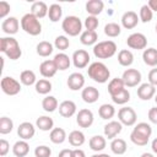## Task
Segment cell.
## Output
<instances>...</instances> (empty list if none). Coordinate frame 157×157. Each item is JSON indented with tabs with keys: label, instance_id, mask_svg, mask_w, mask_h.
I'll return each mask as SVG.
<instances>
[{
	"label": "cell",
	"instance_id": "6da1fadb",
	"mask_svg": "<svg viewBox=\"0 0 157 157\" xmlns=\"http://www.w3.org/2000/svg\"><path fill=\"white\" fill-rule=\"evenodd\" d=\"M151 135H152L151 125L141 121V123L136 124L135 128L132 129V131L130 134V140L132 144H135L137 146H146Z\"/></svg>",
	"mask_w": 157,
	"mask_h": 157
},
{
	"label": "cell",
	"instance_id": "7a4b0ae2",
	"mask_svg": "<svg viewBox=\"0 0 157 157\" xmlns=\"http://www.w3.org/2000/svg\"><path fill=\"white\" fill-rule=\"evenodd\" d=\"M0 52H2L10 60H17L22 55V50L17 39L10 36L0 38Z\"/></svg>",
	"mask_w": 157,
	"mask_h": 157
},
{
	"label": "cell",
	"instance_id": "3957f363",
	"mask_svg": "<svg viewBox=\"0 0 157 157\" xmlns=\"http://www.w3.org/2000/svg\"><path fill=\"white\" fill-rule=\"evenodd\" d=\"M87 74L97 83H105L110 77L109 69L105 66V64H103L101 61L92 63L87 69Z\"/></svg>",
	"mask_w": 157,
	"mask_h": 157
},
{
	"label": "cell",
	"instance_id": "277c9868",
	"mask_svg": "<svg viewBox=\"0 0 157 157\" xmlns=\"http://www.w3.org/2000/svg\"><path fill=\"white\" fill-rule=\"evenodd\" d=\"M21 28L29 36H38L42 32V25L32 12H28L21 18Z\"/></svg>",
	"mask_w": 157,
	"mask_h": 157
},
{
	"label": "cell",
	"instance_id": "5b68a950",
	"mask_svg": "<svg viewBox=\"0 0 157 157\" xmlns=\"http://www.w3.org/2000/svg\"><path fill=\"white\" fill-rule=\"evenodd\" d=\"M115 53H117V44L113 40H103L93 45V54L98 59L112 58Z\"/></svg>",
	"mask_w": 157,
	"mask_h": 157
},
{
	"label": "cell",
	"instance_id": "8992f818",
	"mask_svg": "<svg viewBox=\"0 0 157 157\" xmlns=\"http://www.w3.org/2000/svg\"><path fill=\"white\" fill-rule=\"evenodd\" d=\"M61 28L67 36L76 37L82 33V22L77 16H66L61 22Z\"/></svg>",
	"mask_w": 157,
	"mask_h": 157
},
{
	"label": "cell",
	"instance_id": "52a82bcc",
	"mask_svg": "<svg viewBox=\"0 0 157 157\" xmlns=\"http://www.w3.org/2000/svg\"><path fill=\"white\" fill-rule=\"evenodd\" d=\"M0 86H1L2 92L7 96H16L21 91V83L11 76H4L1 78Z\"/></svg>",
	"mask_w": 157,
	"mask_h": 157
},
{
	"label": "cell",
	"instance_id": "ba28073f",
	"mask_svg": "<svg viewBox=\"0 0 157 157\" xmlns=\"http://www.w3.org/2000/svg\"><path fill=\"white\" fill-rule=\"evenodd\" d=\"M118 119L123 125L132 126L137 120V114L131 107H123L118 112Z\"/></svg>",
	"mask_w": 157,
	"mask_h": 157
},
{
	"label": "cell",
	"instance_id": "9c48e42d",
	"mask_svg": "<svg viewBox=\"0 0 157 157\" xmlns=\"http://www.w3.org/2000/svg\"><path fill=\"white\" fill-rule=\"evenodd\" d=\"M126 44L131 49H136V50L146 49V47H147V38H146L145 34H142L140 32H135V33H131L128 37Z\"/></svg>",
	"mask_w": 157,
	"mask_h": 157
},
{
	"label": "cell",
	"instance_id": "30bf717a",
	"mask_svg": "<svg viewBox=\"0 0 157 157\" xmlns=\"http://www.w3.org/2000/svg\"><path fill=\"white\" fill-rule=\"evenodd\" d=\"M121 80L125 87H136L141 82V72L136 69H126L123 72Z\"/></svg>",
	"mask_w": 157,
	"mask_h": 157
},
{
	"label": "cell",
	"instance_id": "8fae6325",
	"mask_svg": "<svg viewBox=\"0 0 157 157\" xmlns=\"http://www.w3.org/2000/svg\"><path fill=\"white\" fill-rule=\"evenodd\" d=\"M93 120H94L93 113H92V110H90L87 108L80 109L78 113L76 114V123L80 128H83V129L90 128L93 124Z\"/></svg>",
	"mask_w": 157,
	"mask_h": 157
},
{
	"label": "cell",
	"instance_id": "7c38bea8",
	"mask_svg": "<svg viewBox=\"0 0 157 157\" xmlns=\"http://www.w3.org/2000/svg\"><path fill=\"white\" fill-rule=\"evenodd\" d=\"M71 59H72V64L75 67L85 69L90 63V54L83 49H78V50L74 52Z\"/></svg>",
	"mask_w": 157,
	"mask_h": 157
},
{
	"label": "cell",
	"instance_id": "4fadbf2b",
	"mask_svg": "<svg viewBox=\"0 0 157 157\" xmlns=\"http://www.w3.org/2000/svg\"><path fill=\"white\" fill-rule=\"evenodd\" d=\"M121 129H123V124L119 120L118 121L117 120H110L104 125V129H103L104 136L109 140H113V139H115V136L121 132Z\"/></svg>",
	"mask_w": 157,
	"mask_h": 157
},
{
	"label": "cell",
	"instance_id": "5bb4252c",
	"mask_svg": "<svg viewBox=\"0 0 157 157\" xmlns=\"http://www.w3.org/2000/svg\"><path fill=\"white\" fill-rule=\"evenodd\" d=\"M18 28H20V22L16 17L13 16H10V17H6L2 23H1V29L4 33L9 34V36H12V34H16L18 32Z\"/></svg>",
	"mask_w": 157,
	"mask_h": 157
},
{
	"label": "cell",
	"instance_id": "9a60e30c",
	"mask_svg": "<svg viewBox=\"0 0 157 157\" xmlns=\"http://www.w3.org/2000/svg\"><path fill=\"white\" fill-rule=\"evenodd\" d=\"M36 134V128L29 121H23L17 128V135L21 137V140H31Z\"/></svg>",
	"mask_w": 157,
	"mask_h": 157
},
{
	"label": "cell",
	"instance_id": "2e32d148",
	"mask_svg": "<svg viewBox=\"0 0 157 157\" xmlns=\"http://www.w3.org/2000/svg\"><path fill=\"white\" fill-rule=\"evenodd\" d=\"M67 87L71 91H78V90H83L85 86V77L81 72H72L69 77H67Z\"/></svg>",
	"mask_w": 157,
	"mask_h": 157
},
{
	"label": "cell",
	"instance_id": "e0dca14e",
	"mask_svg": "<svg viewBox=\"0 0 157 157\" xmlns=\"http://www.w3.org/2000/svg\"><path fill=\"white\" fill-rule=\"evenodd\" d=\"M137 97L142 101H148L151 98L155 97L156 94V88L153 85H151L150 82H145V83H141L139 87H137Z\"/></svg>",
	"mask_w": 157,
	"mask_h": 157
},
{
	"label": "cell",
	"instance_id": "ac0fdd59",
	"mask_svg": "<svg viewBox=\"0 0 157 157\" xmlns=\"http://www.w3.org/2000/svg\"><path fill=\"white\" fill-rule=\"evenodd\" d=\"M139 16L135 11H126L124 12V15L121 16V25L124 28L126 29H132L137 26L139 23Z\"/></svg>",
	"mask_w": 157,
	"mask_h": 157
},
{
	"label": "cell",
	"instance_id": "d6986e66",
	"mask_svg": "<svg viewBox=\"0 0 157 157\" xmlns=\"http://www.w3.org/2000/svg\"><path fill=\"white\" fill-rule=\"evenodd\" d=\"M58 71V67L54 63V60H44L40 65H39V72L43 77L45 78H50L53 77Z\"/></svg>",
	"mask_w": 157,
	"mask_h": 157
},
{
	"label": "cell",
	"instance_id": "ffe728a7",
	"mask_svg": "<svg viewBox=\"0 0 157 157\" xmlns=\"http://www.w3.org/2000/svg\"><path fill=\"white\" fill-rule=\"evenodd\" d=\"M81 98L83 99V102H86L88 104H92V103H94V102L98 101V98H99V91L96 87H93V86H87V87H85L82 90Z\"/></svg>",
	"mask_w": 157,
	"mask_h": 157
},
{
	"label": "cell",
	"instance_id": "44dd1931",
	"mask_svg": "<svg viewBox=\"0 0 157 157\" xmlns=\"http://www.w3.org/2000/svg\"><path fill=\"white\" fill-rule=\"evenodd\" d=\"M76 103L74 101H63L60 104H59V114L64 118H70L72 117L75 113H76Z\"/></svg>",
	"mask_w": 157,
	"mask_h": 157
},
{
	"label": "cell",
	"instance_id": "7402d4cb",
	"mask_svg": "<svg viewBox=\"0 0 157 157\" xmlns=\"http://www.w3.org/2000/svg\"><path fill=\"white\" fill-rule=\"evenodd\" d=\"M88 145H90V148L94 152H101L107 146V140H105V136H102V135H94L88 141Z\"/></svg>",
	"mask_w": 157,
	"mask_h": 157
},
{
	"label": "cell",
	"instance_id": "603a6c76",
	"mask_svg": "<svg viewBox=\"0 0 157 157\" xmlns=\"http://www.w3.org/2000/svg\"><path fill=\"white\" fill-rule=\"evenodd\" d=\"M104 9V2L102 0H88L86 2V11L90 16L99 15Z\"/></svg>",
	"mask_w": 157,
	"mask_h": 157
},
{
	"label": "cell",
	"instance_id": "cb8c5ba5",
	"mask_svg": "<svg viewBox=\"0 0 157 157\" xmlns=\"http://www.w3.org/2000/svg\"><path fill=\"white\" fill-rule=\"evenodd\" d=\"M28 152H29V145L26 140L16 141L15 145L12 146V153L16 157H26Z\"/></svg>",
	"mask_w": 157,
	"mask_h": 157
},
{
	"label": "cell",
	"instance_id": "d4e9b609",
	"mask_svg": "<svg viewBox=\"0 0 157 157\" xmlns=\"http://www.w3.org/2000/svg\"><path fill=\"white\" fill-rule=\"evenodd\" d=\"M48 10L49 7L47 6V4L44 1H36L32 4L31 6V12L37 17V18H43L48 15Z\"/></svg>",
	"mask_w": 157,
	"mask_h": 157
},
{
	"label": "cell",
	"instance_id": "484cf974",
	"mask_svg": "<svg viewBox=\"0 0 157 157\" xmlns=\"http://www.w3.org/2000/svg\"><path fill=\"white\" fill-rule=\"evenodd\" d=\"M144 63L148 66H157V49L156 48H147L142 53Z\"/></svg>",
	"mask_w": 157,
	"mask_h": 157
},
{
	"label": "cell",
	"instance_id": "4316f807",
	"mask_svg": "<svg viewBox=\"0 0 157 157\" xmlns=\"http://www.w3.org/2000/svg\"><path fill=\"white\" fill-rule=\"evenodd\" d=\"M53 60H54V63H55L58 70H60V71H64V70L69 69L70 65H71V60H70L69 55H66L65 53H58V54L54 56Z\"/></svg>",
	"mask_w": 157,
	"mask_h": 157
},
{
	"label": "cell",
	"instance_id": "83f0119b",
	"mask_svg": "<svg viewBox=\"0 0 157 157\" xmlns=\"http://www.w3.org/2000/svg\"><path fill=\"white\" fill-rule=\"evenodd\" d=\"M69 142L71 146L74 147H80L85 144L86 141V137H85V134L80 130H72L70 134H69Z\"/></svg>",
	"mask_w": 157,
	"mask_h": 157
},
{
	"label": "cell",
	"instance_id": "f1b7e54d",
	"mask_svg": "<svg viewBox=\"0 0 157 157\" xmlns=\"http://www.w3.org/2000/svg\"><path fill=\"white\" fill-rule=\"evenodd\" d=\"M36 126L42 130V131H49L54 129V120L50 117L47 115H42L39 118H37L36 120Z\"/></svg>",
	"mask_w": 157,
	"mask_h": 157
},
{
	"label": "cell",
	"instance_id": "f546056e",
	"mask_svg": "<svg viewBox=\"0 0 157 157\" xmlns=\"http://www.w3.org/2000/svg\"><path fill=\"white\" fill-rule=\"evenodd\" d=\"M66 131L63 129V128H54L53 130H50V134H49V139L53 144H63L65 140H66Z\"/></svg>",
	"mask_w": 157,
	"mask_h": 157
},
{
	"label": "cell",
	"instance_id": "4dcf8cb0",
	"mask_svg": "<svg viewBox=\"0 0 157 157\" xmlns=\"http://www.w3.org/2000/svg\"><path fill=\"white\" fill-rule=\"evenodd\" d=\"M110 150L115 155H124L126 152V150H128V145H126L125 140L115 137L110 142Z\"/></svg>",
	"mask_w": 157,
	"mask_h": 157
},
{
	"label": "cell",
	"instance_id": "1f68e13d",
	"mask_svg": "<svg viewBox=\"0 0 157 157\" xmlns=\"http://www.w3.org/2000/svg\"><path fill=\"white\" fill-rule=\"evenodd\" d=\"M118 63L121 65V66H130L132 63H134V54L128 50V49H123L118 53Z\"/></svg>",
	"mask_w": 157,
	"mask_h": 157
},
{
	"label": "cell",
	"instance_id": "d6a6232c",
	"mask_svg": "<svg viewBox=\"0 0 157 157\" xmlns=\"http://www.w3.org/2000/svg\"><path fill=\"white\" fill-rule=\"evenodd\" d=\"M124 88H125V85H124L121 77H120V78H119V77L112 78V80L109 81V83H108V93L110 94V97L114 96V94H117V93H119V92L123 91Z\"/></svg>",
	"mask_w": 157,
	"mask_h": 157
},
{
	"label": "cell",
	"instance_id": "836d02e7",
	"mask_svg": "<svg viewBox=\"0 0 157 157\" xmlns=\"http://www.w3.org/2000/svg\"><path fill=\"white\" fill-rule=\"evenodd\" d=\"M80 40L83 45H93L98 40V34L96 31H83L80 36Z\"/></svg>",
	"mask_w": 157,
	"mask_h": 157
},
{
	"label": "cell",
	"instance_id": "e575fe53",
	"mask_svg": "<svg viewBox=\"0 0 157 157\" xmlns=\"http://www.w3.org/2000/svg\"><path fill=\"white\" fill-rule=\"evenodd\" d=\"M53 50H54V49H53V44L49 43V42H47V40L39 42V43L37 44V47H36L37 54H38L39 56H43V58L49 56V55L53 53Z\"/></svg>",
	"mask_w": 157,
	"mask_h": 157
},
{
	"label": "cell",
	"instance_id": "d590c367",
	"mask_svg": "<svg viewBox=\"0 0 157 157\" xmlns=\"http://www.w3.org/2000/svg\"><path fill=\"white\" fill-rule=\"evenodd\" d=\"M20 82L25 86H32V85H36L37 82V77H36V74L34 71L32 70H23L20 75Z\"/></svg>",
	"mask_w": 157,
	"mask_h": 157
},
{
	"label": "cell",
	"instance_id": "8d00e7d4",
	"mask_svg": "<svg viewBox=\"0 0 157 157\" xmlns=\"http://www.w3.org/2000/svg\"><path fill=\"white\" fill-rule=\"evenodd\" d=\"M58 99L54 96H45L42 101V108L47 113H53L58 108Z\"/></svg>",
	"mask_w": 157,
	"mask_h": 157
},
{
	"label": "cell",
	"instance_id": "74e56055",
	"mask_svg": "<svg viewBox=\"0 0 157 157\" xmlns=\"http://www.w3.org/2000/svg\"><path fill=\"white\" fill-rule=\"evenodd\" d=\"M36 92L39 94H48L52 91V82L47 78H40L34 85Z\"/></svg>",
	"mask_w": 157,
	"mask_h": 157
},
{
	"label": "cell",
	"instance_id": "f35d334b",
	"mask_svg": "<svg viewBox=\"0 0 157 157\" xmlns=\"http://www.w3.org/2000/svg\"><path fill=\"white\" fill-rule=\"evenodd\" d=\"M63 16V9L59 4H52L48 10V17L52 22H58Z\"/></svg>",
	"mask_w": 157,
	"mask_h": 157
},
{
	"label": "cell",
	"instance_id": "ab89813d",
	"mask_svg": "<svg viewBox=\"0 0 157 157\" xmlns=\"http://www.w3.org/2000/svg\"><path fill=\"white\" fill-rule=\"evenodd\" d=\"M98 114H99V117H101L102 119L109 120V119H112V118L114 117V114H115V108H114L112 104H108V103L102 104V105L99 107V109H98Z\"/></svg>",
	"mask_w": 157,
	"mask_h": 157
},
{
	"label": "cell",
	"instance_id": "60d3db41",
	"mask_svg": "<svg viewBox=\"0 0 157 157\" xmlns=\"http://www.w3.org/2000/svg\"><path fill=\"white\" fill-rule=\"evenodd\" d=\"M120 32H121V28L115 22H109V23H107L104 26V34L108 36V37H110V38L118 37L120 34Z\"/></svg>",
	"mask_w": 157,
	"mask_h": 157
},
{
	"label": "cell",
	"instance_id": "b9f144b4",
	"mask_svg": "<svg viewBox=\"0 0 157 157\" xmlns=\"http://www.w3.org/2000/svg\"><path fill=\"white\" fill-rule=\"evenodd\" d=\"M110 98H112V101H113L115 104L123 105V104H125V103H128V102L130 101V92H129L126 88H124L123 91H120L119 93L112 96Z\"/></svg>",
	"mask_w": 157,
	"mask_h": 157
},
{
	"label": "cell",
	"instance_id": "7bdbcfd3",
	"mask_svg": "<svg viewBox=\"0 0 157 157\" xmlns=\"http://www.w3.org/2000/svg\"><path fill=\"white\" fill-rule=\"evenodd\" d=\"M153 17V11L150 9V6L146 4V5H142L141 9H140V13H139V18L141 22L144 23H147L152 20Z\"/></svg>",
	"mask_w": 157,
	"mask_h": 157
},
{
	"label": "cell",
	"instance_id": "ee69618b",
	"mask_svg": "<svg viewBox=\"0 0 157 157\" xmlns=\"http://www.w3.org/2000/svg\"><path fill=\"white\" fill-rule=\"evenodd\" d=\"M13 129V121L7 117H1L0 119V134H10Z\"/></svg>",
	"mask_w": 157,
	"mask_h": 157
},
{
	"label": "cell",
	"instance_id": "f6af8a7d",
	"mask_svg": "<svg viewBox=\"0 0 157 157\" xmlns=\"http://www.w3.org/2000/svg\"><path fill=\"white\" fill-rule=\"evenodd\" d=\"M99 25V21L97 18V16H87L85 18V22H83V26L86 28V31H96L97 27Z\"/></svg>",
	"mask_w": 157,
	"mask_h": 157
},
{
	"label": "cell",
	"instance_id": "bcb514c9",
	"mask_svg": "<svg viewBox=\"0 0 157 157\" xmlns=\"http://www.w3.org/2000/svg\"><path fill=\"white\" fill-rule=\"evenodd\" d=\"M70 45V40L65 36H58L54 40V47L59 50H66Z\"/></svg>",
	"mask_w": 157,
	"mask_h": 157
},
{
	"label": "cell",
	"instance_id": "7dc6e473",
	"mask_svg": "<svg viewBox=\"0 0 157 157\" xmlns=\"http://www.w3.org/2000/svg\"><path fill=\"white\" fill-rule=\"evenodd\" d=\"M34 156L36 157H50L52 150H50V147H48L45 145H39L34 150Z\"/></svg>",
	"mask_w": 157,
	"mask_h": 157
},
{
	"label": "cell",
	"instance_id": "c3c4849f",
	"mask_svg": "<svg viewBox=\"0 0 157 157\" xmlns=\"http://www.w3.org/2000/svg\"><path fill=\"white\" fill-rule=\"evenodd\" d=\"M10 4L7 1H0V18H5L10 12Z\"/></svg>",
	"mask_w": 157,
	"mask_h": 157
},
{
	"label": "cell",
	"instance_id": "681fc988",
	"mask_svg": "<svg viewBox=\"0 0 157 157\" xmlns=\"http://www.w3.org/2000/svg\"><path fill=\"white\" fill-rule=\"evenodd\" d=\"M9 150H10V144L5 139H1L0 140V156L1 157L6 156L7 152H9Z\"/></svg>",
	"mask_w": 157,
	"mask_h": 157
},
{
	"label": "cell",
	"instance_id": "f907efd6",
	"mask_svg": "<svg viewBox=\"0 0 157 157\" xmlns=\"http://www.w3.org/2000/svg\"><path fill=\"white\" fill-rule=\"evenodd\" d=\"M148 82L151 85H153L155 87L157 86V67L152 69L150 72H148Z\"/></svg>",
	"mask_w": 157,
	"mask_h": 157
},
{
	"label": "cell",
	"instance_id": "816d5d0a",
	"mask_svg": "<svg viewBox=\"0 0 157 157\" xmlns=\"http://www.w3.org/2000/svg\"><path fill=\"white\" fill-rule=\"evenodd\" d=\"M148 120L153 124H157V107H152L148 110Z\"/></svg>",
	"mask_w": 157,
	"mask_h": 157
},
{
	"label": "cell",
	"instance_id": "f5cc1de1",
	"mask_svg": "<svg viewBox=\"0 0 157 157\" xmlns=\"http://www.w3.org/2000/svg\"><path fill=\"white\" fill-rule=\"evenodd\" d=\"M58 157H72V150L71 148H64L59 152Z\"/></svg>",
	"mask_w": 157,
	"mask_h": 157
},
{
	"label": "cell",
	"instance_id": "db71d44e",
	"mask_svg": "<svg viewBox=\"0 0 157 157\" xmlns=\"http://www.w3.org/2000/svg\"><path fill=\"white\" fill-rule=\"evenodd\" d=\"M72 157H86V155L81 148H75L72 150Z\"/></svg>",
	"mask_w": 157,
	"mask_h": 157
},
{
	"label": "cell",
	"instance_id": "11a10c76",
	"mask_svg": "<svg viewBox=\"0 0 157 157\" xmlns=\"http://www.w3.org/2000/svg\"><path fill=\"white\" fill-rule=\"evenodd\" d=\"M147 5L150 6V9H151L152 11H156V12H157V0H150V1L147 2Z\"/></svg>",
	"mask_w": 157,
	"mask_h": 157
},
{
	"label": "cell",
	"instance_id": "9f6ffc18",
	"mask_svg": "<svg viewBox=\"0 0 157 157\" xmlns=\"http://www.w3.org/2000/svg\"><path fill=\"white\" fill-rule=\"evenodd\" d=\"M151 148H152V151H153V152L157 155V137H156V139L152 141V144H151Z\"/></svg>",
	"mask_w": 157,
	"mask_h": 157
},
{
	"label": "cell",
	"instance_id": "6f0895ef",
	"mask_svg": "<svg viewBox=\"0 0 157 157\" xmlns=\"http://www.w3.org/2000/svg\"><path fill=\"white\" fill-rule=\"evenodd\" d=\"M91 157H110V156L107 153H96V155H92Z\"/></svg>",
	"mask_w": 157,
	"mask_h": 157
},
{
	"label": "cell",
	"instance_id": "680465c9",
	"mask_svg": "<svg viewBox=\"0 0 157 157\" xmlns=\"http://www.w3.org/2000/svg\"><path fill=\"white\" fill-rule=\"evenodd\" d=\"M141 157H155L152 153H150V152H144L142 155H141Z\"/></svg>",
	"mask_w": 157,
	"mask_h": 157
},
{
	"label": "cell",
	"instance_id": "91938a15",
	"mask_svg": "<svg viewBox=\"0 0 157 157\" xmlns=\"http://www.w3.org/2000/svg\"><path fill=\"white\" fill-rule=\"evenodd\" d=\"M155 102H156V104H157V93L155 94Z\"/></svg>",
	"mask_w": 157,
	"mask_h": 157
},
{
	"label": "cell",
	"instance_id": "94428289",
	"mask_svg": "<svg viewBox=\"0 0 157 157\" xmlns=\"http://www.w3.org/2000/svg\"><path fill=\"white\" fill-rule=\"evenodd\" d=\"M156 33H157V23H156Z\"/></svg>",
	"mask_w": 157,
	"mask_h": 157
}]
</instances>
